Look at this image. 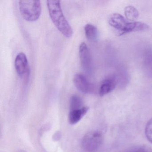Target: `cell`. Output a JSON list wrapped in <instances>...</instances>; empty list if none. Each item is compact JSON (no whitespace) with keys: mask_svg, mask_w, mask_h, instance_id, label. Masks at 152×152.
Here are the masks:
<instances>
[{"mask_svg":"<svg viewBox=\"0 0 152 152\" xmlns=\"http://www.w3.org/2000/svg\"><path fill=\"white\" fill-rule=\"evenodd\" d=\"M47 6L50 16L58 30L66 38L72 36V27L65 17L59 1H48Z\"/></svg>","mask_w":152,"mask_h":152,"instance_id":"obj_1","label":"cell"},{"mask_svg":"<svg viewBox=\"0 0 152 152\" xmlns=\"http://www.w3.org/2000/svg\"><path fill=\"white\" fill-rule=\"evenodd\" d=\"M19 7L22 16L28 22L37 21L41 14L40 1H20Z\"/></svg>","mask_w":152,"mask_h":152,"instance_id":"obj_2","label":"cell"},{"mask_svg":"<svg viewBox=\"0 0 152 152\" xmlns=\"http://www.w3.org/2000/svg\"><path fill=\"white\" fill-rule=\"evenodd\" d=\"M103 140V135L99 131L88 132L82 140L83 148L88 152H96L100 148Z\"/></svg>","mask_w":152,"mask_h":152,"instance_id":"obj_3","label":"cell"},{"mask_svg":"<svg viewBox=\"0 0 152 152\" xmlns=\"http://www.w3.org/2000/svg\"><path fill=\"white\" fill-rule=\"evenodd\" d=\"M79 55L83 69L86 73L91 74L92 72L91 56L87 44L84 42H82L80 44Z\"/></svg>","mask_w":152,"mask_h":152,"instance_id":"obj_4","label":"cell"},{"mask_svg":"<svg viewBox=\"0 0 152 152\" xmlns=\"http://www.w3.org/2000/svg\"><path fill=\"white\" fill-rule=\"evenodd\" d=\"M15 67L18 75L22 78H27L30 69L26 55L23 52L19 53L15 59Z\"/></svg>","mask_w":152,"mask_h":152,"instance_id":"obj_5","label":"cell"},{"mask_svg":"<svg viewBox=\"0 0 152 152\" xmlns=\"http://www.w3.org/2000/svg\"><path fill=\"white\" fill-rule=\"evenodd\" d=\"M73 80L75 87L81 92L89 93L92 91V85L88 82L86 77L82 74H75Z\"/></svg>","mask_w":152,"mask_h":152,"instance_id":"obj_6","label":"cell"},{"mask_svg":"<svg viewBox=\"0 0 152 152\" xmlns=\"http://www.w3.org/2000/svg\"><path fill=\"white\" fill-rule=\"evenodd\" d=\"M128 22L122 15L119 14H113L109 17V25L119 31V35L123 31Z\"/></svg>","mask_w":152,"mask_h":152,"instance_id":"obj_7","label":"cell"},{"mask_svg":"<svg viewBox=\"0 0 152 152\" xmlns=\"http://www.w3.org/2000/svg\"><path fill=\"white\" fill-rule=\"evenodd\" d=\"M117 80L115 75H111L105 79L100 85L99 95L101 96L112 92L116 87Z\"/></svg>","mask_w":152,"mask_h":152,"instance_id":"obj_8","label":"cell"},{"mask_svg":"<svg viewBox=\"0 0 152 152\" xmlns=\"http://www.w3.org/2000/svg\"><path fill=\"white\" fill-rule=\"evenodd\" d=\"M148 29L149 26L145 23L137 22H128L125 28L119 35L121 36L125 34L132 32L146 31Z\"/></svg>","mask_w":152,"mask_h":152,"instance_id":"obj_9","label":"cell"},{"mask_svg":"<svg viewBox=\"0 0 152 152\" xmlns=\"http://www.w3.org/2000/svg\"><path fill=\"white\" fill-rule=\"evenodd\" d=\"M143 66L148 76L152 78V49H147L143 57Z\"/></svg>","mask_w":152,"mask_h":152,"instance_id":"obj_10","label":"cell"},{"mask_svg":"<svg viewBox=\"0 0 152 152\" xmlns=\"http://www.w3.org/2000/svg\"><path fill=\"white\" fill-rule=\"evenodd\" d=\"M88 110V107H83L81 109L70 111L68 117L69 123L71 124H76L86 114Z\"/></svg>","mask_w":152,"mask_h":152,"instance_id":"obj_11","label":"cell"},{"mask_svg":"<svg viewBox=\"0 0 152 152\" xmlns=\"http://www.w3.org/2000/svg\"><path fill=\"white\" fill-rule=\"evenodd\" d=\"M85 35L89 40L95 42L98 39V31L96 26L93 25L88 24L84 27Z\"/></svg>","mask_w":152,"mask_h":152,"instance_id":"obj_12","label":"cell"},{"mask_svg":"<svg viewBox=\"0 0 152 152\" xmlns=\"http://www.w3.org/2000/svg\"><path fill=\"white\" fill-rule=\"evenodd\" d=\"M124 15L126 19L134 22L137 19L139 14L138 10L134 7L129 6L124 9Z\"/></svg>","mask_w":152,"mask_h":152,"instance_id":"obj_13","label":"cell"},{"mask_svg":"<svg viewBox=\"0 0 152 152\" xmlns=\"http://www.w3.org/2000/svg\"><path fill=\"white\" fill-rule=\"evenodd\" d=\"M83 103L82 99L79 96L74 95L70 99V111L78 110L83 108Z\"/></svg>","mask_w":152,"mask_h":152,"instance_id":"obj_14","label":"cell"},{"mask_svg":"<svg viewBox=\"0 0 152 152\" xmlns=\"http://www.w3.org/2000/svg\"><path fill=\"white\" fill-rule=\"evenodd\" d=\"M125 152H152V149L146 145H139L131 148Z\"/></svg>","mask_w":152,"mask_h":152,"instance_id":"obj_15","label":"cell"},{"mask_svg":"<svg viewBox=\"0 0 152 152\" xmlns=\"http://www.w3.org/2000/svg\"><path fill=\"white\" fill-rule=\"evenodd\" d=\"M145 134L148 140L152 144V118L147 123L145 129Z\"/></svg>","mask_w":152,"mask_h":152,"instance_id":"obj_16","label":"cell"},{"mask_svg":"<svg viewBox=\"0 0 152 152\" xmlns=\"http://www.w3.org/2000/svg\"><path fill=\"white\" fill-rule=\"evenodd\" d=\"M19 152H26V151H23V150H21V151H19Z\"/></svg>","mask_w":152,"mask_h":152,"instance_id":"obj_17","label":"cell"}]
</instances>
